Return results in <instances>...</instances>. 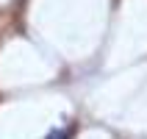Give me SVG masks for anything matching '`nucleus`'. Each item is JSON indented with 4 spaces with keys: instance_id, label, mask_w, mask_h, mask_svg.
<instances>
[{
    "instance_id": "f257e3e1",
    "label": "nucleus",
    "mask_w": 147,
    "mask_h": 139,
    "mask_svg": "<svg viewBox=\"0 0 147 139\" xmlns=\"http://www.w3.org/2000/svg\"><path fill=\"white\" fill-rule=\"evenodd\" d=\"M47 139H67V134H64V131H53Z\"/></svg>"
}]
</instances>
